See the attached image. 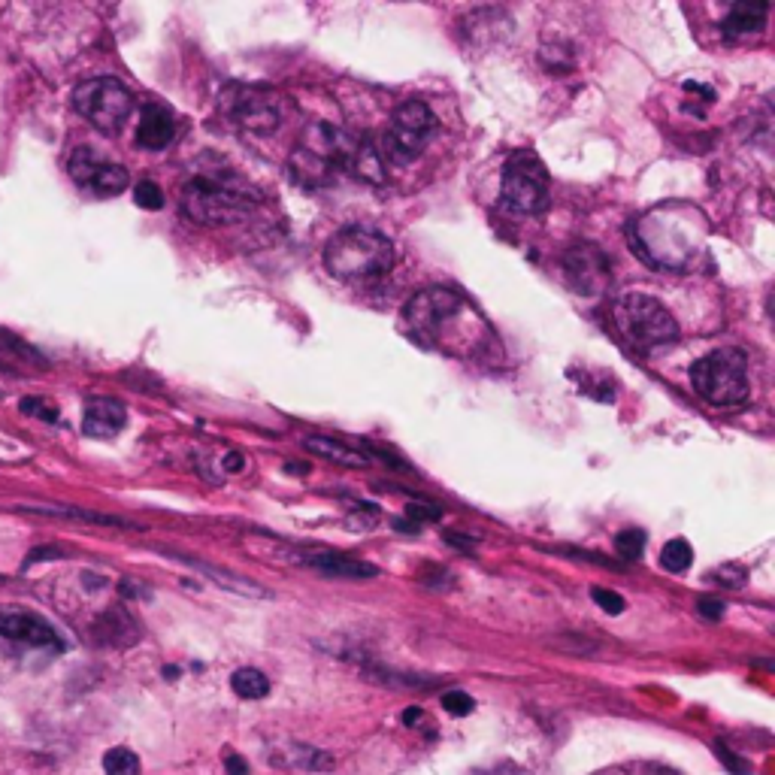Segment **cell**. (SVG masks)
I'll list each match as a JSON object with an SVG mask.
<instances>
[{
	"instance_id": "obj_1",
	"label": "cell",
	"mask_w": 775,
	"mask_h": 775,
	"mask_svg": "<svg viewBox=\"0 0 775 775\" xmlns=\"http://www.w3.org/2000/svg\"><path fill=\"white\" fill-rule=\"evenodd\" d=\"M630 237L636 252L660 270H691L706 258L712 225L700 206L688 200H667L642 212Z\"/></svg>"
},
{
	"instance_id": "obj_2",
	"label": "cell",
	"mask_w": 775,
	"mask_h": 775,
	"mask_svg": "<svg viewBox=\"0 0 775 775\" xmlns=\"http://www.w3.org/2000/svg\"><path fill=\"white\" fill-rule=\"evenodd\" d=\"M403 318L421 343L449 355L470 358L488 343V324L470 300L452 288H421L406 303Z\"/></svg>"
},
{
	"instance_id": "obj_3",
	"label": "cell",
	"mask_w": 775,
	"mask_h": 775,
	"mask_svg": "<svg viewBox=\"0 0 775 775\" xmlns=\"http://www.w3.org/2000/svg\"><path fill=\"white\" fill-rule=\"evenodd\" d=\"M179 203L185 218H191L194 225L228 228L255 209L258 197L252 188H246V182L231 173H200L185 182Z\"/></svg>"
},
{
	"instance_id": "obj_4",
	"label": "cell",
	"mask_w": 775,
	"mask_h": 775,
	"mask_svg": "<svg viewBox=\"0 0 775 775\" xmlns=\"http://www.w3.org/2000/svg\"><path fill=\"white\" fill-rule=\"evenodd\" d=\"M324 267L346 282L385 276L394 267V243L373 228H343L324 249Z\"/></svg>"
},
{
	"instance_id": "obj_5",
	"label": "cell",
	"mask_w": 775,
	"mask_h": 775,
	"mask_svg": "<svg viewBox=\"0 0 775 775\" xmlns=\"http://www.w3.org/2000/svg\"><path fill=\"white\" fill-rule=\"evenodd\" d=\"M612 321L627 346L636 352H654L679 340V321L673 318V312L657 297L639 291H627L615 300Z\"/></svg>"
},
{
	"instance_id": "obj_6",
	"label": "cell",
	"mask_w": 775,
	"mask_h": 775,
	"mask_svg": "<svg viewBox=\"0 0 775 775\" xmlns=\"http://www.w3.org/2000/svg\"><path fill=\"white\" fill-rule=\"evenodd\" d=\"M694 391L712 406H739L748 400V355L742 349H715L691 367Z\"/></svg>"
},
{
	"instance_id": "obj_7",
	"label": "cell",
	"mask_w": 775,
	"mask_h": 775,
	"mask_svg": "<svg viewBox=\"0 0 775 775\" xmlns=\"http://www.w3.org/2000/svg\"><path fill=\"white\" fill-rule=\"evenodd\" d=\"M73 109L88 119L97 131L103 134H116L134 109V94L122 79L113 76H97L88 79L82 85H76L73 91Z\"/></svg>"
},
{
	"instance_id": "obj_8",
	"label": "cell",
	"mask_w": 775,
	"mask_h": 775,
	"mask_svg": "<svg viewBox=\"0 0 775 775\" xmlns=\"http://www.w3.org/2000/svg\"><path fill=\"white\" fill-rule=\"evenodd\" d=\"M433 134H436L433 109L424 100H406L397 106L379 155H388L391 164H412L415 158H421Z\"/></svg>"
},
{
	"instance_id": "obj_9",
	"label": "cell",
	"mask_w": 775,
	"mask_h": 775,
	"mask_svg": "<svg viewBox=\"0 0 775 775\" xmlns=\"http://www.w3.org/2000/svg\"><path fill=\"white\" fill-rule=\"evenodd\" d=\"M500 200L518 215H539L548 209V170L533 152H515L506 161Z\"/></svg>"
},
{
	"instance_id": "obj_10",
	"label": "cell",
	"mask_w": 775,
	"mask_h": 775,
	"mask_svg": "<svg viewBox=\"0 0 775 775\" xmlns=\"http://www.w3.org/2000/svg\"><path fill=\"white\" fill-rule=\"evenodd\" d=\"M221 109L225 116L255 134H273L282 125L285 103L276 91L261 85H231L221 94Z\"/></svg>"
},
{
	"instance_id": "obj_11",
	"label": "cell",
	"mask_w": 775,
	"mask_h": 775,
	"mask_svg": "<svg viewBox=\"0 0 775 775\" xmlns=\"http://www.w3.org/2000/svg\"><path fill=\"white\" fill-rule=\"evenodd\" d=\"M358 143H361V137L349 134L346 128H337V125H330V122H312V125L303 131L297 149H303L306 155L318 158V161L327 164V167L340 170V167H349V164H352Z\"/></svg>"
},
{
	"instance_id": "obj_12",
	"label": "cell",
	"mask_w": 775,
	"mask_h": 775,
	"mask_svg": "<svg viewBox=\"0 0 775 775\" xmlns=\"http://www.w3.org/2000/svg\"><path fill=\"white\" fill-rule=\"evenodd\" d=\"M564 273L567 282L576 288V294H600L609 285V258L597 243H576L564 252Z\"/></svg>"
},
{
	"instance_id": "obj_13",
	"label": "cell",
	"mask_w": 775,
	"mask_h": 775,
	"mask_svg": "<svg viewBox=\"0 0 775 775\" xmlns=\"http://www.w3.org/2000/svg\"><path fill=\"white\" fill-rule=\"evenodd\" d=\"M0 636L25 642L31 648H49V651L64 648V639L43 615L19 609V606H0Z\"/></svg>"
},
{
	"instance_id": "obj_14",
	"label": "cell",
	"mask_w": 775,
	"mask_h": 775,
	"mask_svg": "<svg viewBox=\"0 0 775 775\" xmlns=\"http://www.w3.org/2000/svg\"><path fill=\"white\" fill-rule=\"evenodd\" d=\"M128 424V412L113 397H91L82 412V430L91 439H113Z\"/></svg>"
},
{
	"instance_id": "obj_15",
	"label": "cell",
	"mask_w": 775,
	"mask_h": 775,
	"mask_svg": "<svg viewBox=\"0 0 775 775\" xmlns=\"http://www.w3.org/2000/svg\"><path fill=\"white\" fill-rule=\"evenodd\" d=\"M297 564L312 567L330 579H373L379 570L367 561L349 558V555H334V551H309V555H294Z\"/></svg>"
},
{
	"instance_id": "obj_16",
	"label": "cell",
	"mask_w": 775,
	"mask_h": 775,
	"mask_svg": "<svg viewBox=\"0 0 775 775\" xmlns=\"http://www.w3.org/2000/svg\"><path fill=\"white\" fill-rule=\"evenodd\" d=\"M176 137V119L167 106L161 103H149L143 109L140 116V125H137V143L143 149H152V152H161L173 143Z\"/></svg>"
},
{
	"instance_id": "obj_17",
	"label": "cell",
	"mask_w": 775,
	"mask_h": 775,
	"mask_svg": "<svg viewBox=\"0 0 775 775\" xmlns=\"http://www.w3.org/2000/svg\"><path fill=\"white\" fill-rule=\"evenodd\" d=\"M303 449L324 458V461H334V464H343V467H352V470L370 467L367 452H358V449L346 446V442H340L334 436H303Z\"/></svg>"
},
{
	"instance_id": "obj_18",
	"label": "cell",
	"mask_w": 775,
	"mask_h": 775,
	"mask_svg": "<svg viewBox=\"0 0 775 775\" xmlns=\"http://www.w3.org/2000/svg\"><path fill=\"white\" fill-rule=\"evenodd\" d=\"M766 16H769V4H763V0H739V4L730 7L721 28L727 37H748L763 31Z\"/></svg>"
},
{
	"instance_id": "obj_19",
	"label": "cell",
	"mask_w": 775,
	"mask_h": 775,
	"mask_svg": "<svg viewBox=\"0 0 775 775\" xmlns=\"http://www.w3.org/2000/svg\"><path fill=\"white\" fill-rule=\"evenodd\" d=\"M94 633H97V639H103L109 645H131V642H137V624H134V618L125 609H113V612L100 615V621L94 624Z\"/></svg>"
},
{
	"instance_id": "obj_20",
	"label": "cell",
	"mask_w": 775,
	"mask_h": 775,
	"mask_svg": "<svg viewBox=\"0 0 775 775\" xmlns=\"http://www.w3.org/2000/svg\"><path fill=\"white\" fill-rule=\"evenodd\" d=\"M182 561H188L194 570H200L203 576L215 579L221 588H228V591H234V594H243V597H267V591L258 588L252 579L237 576V573H231V570H225V567H212V564H203V561H194V558H182Z\"/></svg>"
},
{
	"instance_id": "obj_21",
	"label": "cell",
	"mask_w": 775,
	"mask_h": 775,
	"mask_svg": "<svg viewBox=\"0 0 775 775\" xmlns=\"http://www.w3.org/2000/svg\"><path fill=\"white\" fill-rule=\"evenodd\" d=\"M22 512H37V515H52V518H73V521H91V524H106V527H137L134 521L116 518V515H100V512H85V509H52V506H19Z\"/></svg>"
},
{
	"instance_id": "obj_22",
	"label": "cell",
	"mask_w": 775,
	"mask_h": 775,
	"mask_svg": "<svg viewBox=\"0 0 775 775\" xmlns=\"http://www.w3.org/2000/svg\"><path fill=\"white\" fill-rule=\"evenodd\" d=\"M361 179H367V182H385V164H382V155H379V149L364 137L361 143H358V149H355V158H352V164H349Z\"/></svg>"
},
{
	"instance_id": "obj_23",
	"label": "cell",
	"mask_w": 775,
	"mask_h": 775,
	"mask_svg": "<svg viewBox=\"0 0 775 775\" xmlns=\"http://www.w3.org/2000/svg\"><path fill=\"white\" fill-rule=\"evenodd\" d=\"M128 182H131V176H128V170L122 164H106L103 161L97 167L94 179L88 182V188L97 191L100 197H113V194H122L128 188Z\"/></svg>"
},
{
	"instance_id": "obj_24",
	"label": "cell",
	"mask_w": 775,
	"mask_h": 775,
	"mask_svg": "<svg viewBox=\"0 0 775 775\" xmlns=\"http://www.w3.org/2000/svg\"><path fill=\"white\" fill-rule=\"evenodd\" d=\"M231 688H234V694L243 697V700H261V697L270 694L267 676H264L261 670H252V667L237 670V673L231 676Z\"/></svg>"
},
{
	"instance_id": "obj_25",
	"label": "cell",
	"mask_w": 775,
	"mask_h": 775,
	"mask_svg": "<svg viewBox=\"0 0 775 775\" xmlns=\"http://www.w3.org/2000/svg\"><path fill=\"white\" fill-rule=\"evenodd\" d=\"M694 564V548L688 539H670L667 545L660 548V567L667 573H685Z\"/></svg>"
},
{
	"instance_id": "obj_26",
	"label": "cell",
	"mask_w": 775,
	"mask_h": 775,
	"mask_svg": "<svg viewBox=\"0 0 775 775\" xmlns=\"http://www.w3.org/2000/svg\"><path fill=\"white\" fill-rule=\"evenodd\" d=\"M103 164V158L94 152V149H88V146H79L76 152H73V158H70V176L79 182V185H85L88 188V182L94 179V173H97V167Z\"/></svg>"
},
{
	"instance_id": "obj_27",
	"label": "cell",
	"mask_w": 775,
	"mask_h": 775,
	"mask_svg": "<svg viewBox=\"0 0 775 775\" xmlns=\"http://www.w3.org/2000/svg\"><path fill=\"white\" fill-rule=\"evenodd\" d=\"M106 775H140V757L131 748H113L103 757Z\"/></svg>"
},
{
	"instance_id": "obj_28",
	"label": "cell",
	"mask_w": 775,
	"mask_h": 775,
	"mask_svg": "<svg viewBox=\"0 0 775 775\" xmlns=\"http://www.w3.org/2000/svg\"><path fill=\"white\" fill-rule=\"evenodd\" d=\"M615 551L624 561H639L645 551V533L642 530H621L615 536Z\"/></svg>"
},
{
	"instance_id": "obj_29",
	"label": "cell",
	"mask_w": 775,
	"mask_h": 775,
	"mask_svg": "<svg viewBox=\"0 0 775 775\" xmlns=\"http://www.w3.org/2000/svg\"><path fill=\"white\" fill-rule=\"evenodd\" d=\"M134 200H137V206H143V209H161L164 206V191H161V185L158 182H140L137 188H134Z\"/></svg>"
},
{
	"instance_id": "obj_30",
	"label": "cell",
	"mask_w": 775,
	"mask_h": 775,
	"mask_svg": "<svg viewBox=\"0 0 775 775\" xmlns=\"http://www.w3.org/2000/svg\"><path fill=\"white\" fill-rule=\"evenodd\" d=\"M442 709H446L449 715H470L476 709V703L464 691H446L442 694Z\"/></svg>"
},
{
	"instance_id": "obj_31",
	"label": "cell",
	"mask_w": 775,
	"mask_h": 775,
	"mask_svg": "<svg viewBox=\"0 0 775 775\" xmlns=\"http://www.w3.org/2000/svg\"><path fill=\"white\" fill-rule=\"evenodd\" d=\"M591 597H594V603L603 609V612H609V615H621L624 612V597L621 594H615V591H609V588H594L591 591Z\"/></svg>"
},
{
	"instance_id": "obj_32",
	"label": "cell",
	"mask_w": 775,
	"mask_h": 775,
	"mask_svg": "<svg viewBox=\"0 0 775 775\" xmlns=\"http://www.w3.org/2000/svg\"><path fill=\"white\" fill-rule=\"evenodd\" d=\"M22 412L37 415V418H43V421H58V409H55L52 403H46L43 397H25V400H22Z\"/></svg>"
},
{
	"instance_id": "obj_33",
	"label": "cell",
	"mask_w": 775,
	"mask_h": 775,
	"mask_svg": "<svg viewBox=\"0 0 775 775\" xmlns=\"http://www.w3.org/2000/svg\"><path fill=\"white\" fill-rule=\"evenodd\" d=\"M712 579H715L718 585H724V588H742V585H745V570L736 567V564H727V567H718V570L712 573Z\"/></svg>"
},
{
	"instance_id": "obj_34",
	"label": "cell",
	"mask_w": 775,
	"mask_h": 775,
	"mask_svg": "<svg viewBox=\"0 0 775 775\" xmlns=\"http://www.w3.org/2000/svg\"><path fill=\"white\" fill-rule=\"evenodd\" d=\"M697 609H700V615L709 618V621H721L724 612H727V606H724L721 600H715V597H703V600L697 603Z\"/></svg>"
},
{
	"instance_id": "obj_35",
	"label": "cell",
	"mask_w": 775,
	"mask_h": 775,
	"mask_svg": "<svg viewBox=\"0 0 775 775\" xmlns=\"http://www.w3.org/2000/svg\"><path fill=\"white\" fill-rule=\"evenodd\" d=\"M406 515L415 518V521H436V518H439V509H436V506H409Z\"/></svg>"
},
{
	"instance_id": "obj_36",
	"label": "cell",
	"mask_w": 775,
	"mask_h": 775,
	"mask_svg": "<svg viewBox=\"0 0 775 775\" xmlns=\"http://www.w3.org/2000/svg\"><path fill=\"white\" fill-rule=\"evenodd\" d=\"M52 558H61L58 548H34L31 555H28V561H25V567L37 564V561H52Z\"/></svg>"
},
{
	"instance_id": "obj_37",
	"label": "cell",
	"mask_w": 775,
	"mask_h": 775,
	"mask_svg": "<svg viewBox=\"0 0 775 775\" xmlns=\"http://www.w3.org/2000/svg\"><path fill=\"white\" fill-rule=\"evenodd\" d=\"M243 467H246V458H243L240 452H231L228 461H225V470H228V473H240Z\"/></svg>"
},
{
	"instance_id": "obj_38",
	"label": "cell",
	"mask_w": 775,
	"mask_h": 775,
	"mask_svg": "<svg viewBox=\"0 0 775 775\" xmlns=\"http://www.w3.org/2000/svg\"><path fill=\"white\" fill-rule=\"evenodd\" d=\"M403 724L406 727H421L424 724V712L421 709H406L403 712Z\"/></svg>"
},
{
	"instance_id": "obj_39",
	"label": "cell",
	"mask_w": 775,
	"mask_h": 775,
	"mask_svg": "<svg viewBox=\"0 0 775 775\" xmlns=\"http://www.w3.org/2000/svg\"><path fill=\"white\" fill-rule=\"evenodd\" d=\"M228 775H249V766H246V760H240V757H228Z\"/></svg>"
}]
</instances>
